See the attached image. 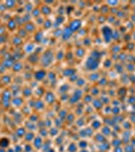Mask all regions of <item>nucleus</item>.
I'll use <instances>...</instances> for the list:
<instances>
[{
    "label": "nucleus",
    "mask_w": 135,
    "mask_h": 152,
    "mask_svg": "<svg viewBox=\"0 0 135 152\" xmlns=\"http://www.w3.org/2000/svg\"><path fill=\"white\" fill-rule=\"evenodd\" d=\"M103 39L106 43H110L113 39V29L109 26H105L102 28Z\"/></svg>",
    "instance_id": "f257e3e1"
},
{
    "label": "nucleus",
    "mask_w": 135,
    "mask_h": 152,
    "mask_svg": "<svg viewBox=\"0 0 135 152\" xmlns=\"http://www.w3.org/2000/svg\"><path fill=\"white\" fill-rule=\"evenodd\" d=\"M99 62H100V60H97V59L93 58L92 56H91L89 58V60L87 61V63H86V66H87V68L89 70H95L99 67Z\"/></svg>",
    "instance_id": "f03ea898"
},
{
    "label": "nucleus",
    "mask_w": 135,
    "mask_h": 152,
    "mask_svg": "<svg viewBox=\"0 0 135 152\" xmlns=\"http://www.w3.org/2000/svg\"><path fill=\"white\" fill-rule=\"evenodd\" d=\"M51 60H53V54L51 52H46L43 57V62L45 63V66H48L51 63Z\"/></svg>",
    "instance_id": "7ed1b4c3"
},
{
    "label": "nucleus",
    "mask_w": 135,
    "mask_h": 152,
    "mask_svg": "<svg viewBox=\"0 0 135 152\" xmlns=\"http://www.w3.org/2000/svg\"><path fill=\"white\" fill-rule=\"evenodd\" d=\"M81 28V21L79 20H74L72 23H71V26H70V29L72 31H78Z\"/></svg>",
    "instance_id": "20e7f679"
},
{
    "label": "nucleus",
    "mask_w": 135,
    "mask_h": 152,
    "mask_svg": "<svg viewBox=\"0 0 135 152\" xmlns=\"http://www.w3.org/2000/svg\"><path fill=\"white\" fill-rule=\"evenodd\" d=\"M123 152H135V147L132 146V144H130V143L124 144Z\"/></svg>",
    "instance_id": "39448f33"
},
{
    "label": "nucleus",
    "mask_w": 135,
    "mask_h": 152,
    "mask_svg": "<svg viewBox=\"0 0 135 152\" xmlns=\"http://www.w3.org/2000/svg\"><path fill=\"white\" fill-rule=\"evenodd\" d=\"M45 72L43 70H40V71H38V72L35 73V78L38 80L43 79V77H45Z\"/></svg>",
    "instance_id": "423d86ee"
},
{
    "label": "nucleus",
    "mask_w": 135,
    "mask_h": 152,
    "mask_svg": "<svg viewBox=\"0 0 135 152\" xmlns=\"http://www.w3.org/2000/svg\"><path fill=\"white\" fill-rule=\"evenodd\" d=\"M92 128H94V129H99V128H101V123H100L99 121H94L93 122V124H92Z\"/></svg>",
    "instance_id": "0eeeda50"
},
{
    "label": "nucleus",
    "mask_w": 135,
    "mask_h": 152,
    "mask_svg": "<svg viewBox=\"0 0 135 152\" xmlns=\"http://www.w3.org/2000/svg\"><path fill=\"white\" fill-rule=\"evenodd\" d=\"M113 151H115V152H123V146L113 147Z\"/></svg>",
    "instance_id": "6e6552de"
},
{
    "label": "nucleus",
    "mask_w": 135,
    "mask_h": 152,
    "mask_svg": "<svg viewBox=\"0 0 135 152\" xmlns=\"http://www.w3.org/2000/svg\"><path fill=\"white\" fill-rule=\"evenodd\" d=\"M7 145H8V141H7L6 139H4V140H1V141H0V146L6 147Z\"/></svg>",
    "instance_id": "1a4fd4ad"
},
{
    "label": "nucleus",
    "mask_w": 135,
    "mask_h": 152,
    "mask_svg": "<svg viewBox=\"0 0 135 152\" xmlns=\"http://www.w3.org/2000/svg\"><path fill=\"white\" fill-rule=\"evenodd\" d=\"M83 54H84V49H78V50H77V55L79 56V57H82Z\"/></svg>",
    "instance_id": "9d476101"
},
{
    "label": "nucleus",
    "mask_w": 135,
    "mask_h": 152,
    "mask_svg": "<svg viewBox=\"0 0 135 152\" xmlns=\"http://www.w3.org/2000/svg\"><path fill=\"white\" fill-rule=\"evenodd\" d=\"M129 143H130V144H132V146H134V147H135V136H132V137H131V139H130Z\"/></svg>",
    "instance_id": "9b49d317"
}]
</instances>
